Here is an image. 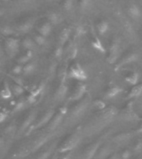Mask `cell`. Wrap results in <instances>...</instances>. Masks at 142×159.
Listing matches in <instances>:
<instances>
[{"instance_id": "cell-32", "label": "cell", "mask_w": 142, "mask_h": 159, "mask_svg": "<svg viewBox=\"0 0 142 159\" xmlns=\"http://www.w3.org/2000/svg\"><path fill=\"white\" fill-rule=\"evenodd\" d=\"M92 5V0H78V6L81 10H87Z\"/></svg>"}, {"instance_id": "cell-49", "label": "cell", "mask_w": 142, "mask_h": 159, "mask_svg": "<svg viewBox=\"0 0 142 159\" xmlns=\"http://www.w3.org/2000/svg\"><path fill=\"white\" fill-rule=\"evenodd\" d=\"M23 2H31V1H33V0H22Z\"/></svg>"}, {"instance_id": "cell-38", "label": "cell", "mask_w": 142, "mask_h": 159, "mask_svg": "<svg viewBox=\"0 0 142 159\" xmlns=\"http://www.w3.org/2000/svg\"><path fill=\"white\" fill-rule=\"evenodd\" d=\"M73 7V0H64L62 2V8L65 11H70Z\"/></svg>"}, {"instance_id": "cell-15", "label": "cell", "mask_w": 142, "mask_h": 159, "mask_svg": "<svg viewBox=\"0 0 142 159\" xmlns=\"http://www.w3.org/2000/svg\"><path fill=\"white\" fill-rule=\"evenodd\" d=\"M52 23L50 22H42V24L39 25V27L37 28V31H38V33L42 36H44L45 37H48L51 32H52Z\"/></svg>"}, {"instance_id": "cell-35", "label": "cell", "mask_w": 142, "mask_h": 159, "mask_svg": "<svg viewBox=\"0 0 142 159\" xmlns=\"http://www.w3.org/2000/svg\"><path fill=\"white\" fill-rule=\"evenodd\" d=\"M77 55V47L76 45H71L68 48V57L71 60L76 58Z\"/></svg>"}, {"instance_id": "cell-43", "label": "cell", "mask_w": 142, "mask_h": 159, "mask_svg": "<svg viewBox=\"0 0 142 159\" xmlns=\"http://www.w3.org/2000/svg\"><path fill=\"white\" fill-rule=\"evenodd\" d=\"M42 89H43V86H42V85H39L37 88H36V89L30 92V94H32V95H33V96L35 97H37L41 93H42Z\"/></svg>"}, {"instance_id": "cell-33", "label": "cell", "mask_w": 142, "mask_h": 159, "mask_svg": "<svg viewBox=\"0 0 142 159\" xmlns=\"http://www.w3.org/2000/svg\"><path fill=\"white\" fill-rule=\"evenodd\" d=\"M24 89L22 88V84H15L12 85V93L17 95V96H19L21 94H22L24 93Z\"/></svg>"}, {"instance_id": "cell-23", "label": "cell", "mask_w": 142, "mask_h": 159, "mask_svg": "<svg viewBox=\"0 0 142 159\" xmlns=\"http://www.w3.org/2000/svg\"><path fill=\"white\" fill-rule=\"evenodd\" d=\"M32 57H33V52L31 51V50H27V52L25 53L24 55H22L21 57L17 59V64L20 65H26L28 63L30 60L32 59Z\"/></svg>"}, {"instance_id": "cell-18", "label": "cell", "mask_w": 142, "mask_h": 159, "mask_svg": "<svg viewBox=\"0 0 142 159\" xmlns=\"http://www.w3.org/2000/svg\"><path fill=\"white\" fill-rule=\"evenodd\" d=\"M123 92V89H122L121 87L117 86V85H115V86L111 87L107 92H106V95L105 97L107 98V99H113L116 96H117L118 94H121Z\"/></svg>"}, {"instance_id": "cell-37", "label": "cell", "mask_w": 142, "mask_h": 159, "mask_svg": "<svg viewBox=\"0 0 142 159\" xmlns=\"http://www.w3.org/2000/svg\"><path fill=\"white\" fill-rule=\"evenodd\" d=\"M1 32H2V34L3 36H10V35H12L13 32H14V30L12 29V27H10V26H3V27L1 28Z\"/></svg>"}, {"instance_id": "cell-22", "label": "cell", "mask_w": 142, "mask_h": 159, "mask_svg": "<svg viewBox=\"0 0 142 159\" xmlns=\"http://www.w3.org/2000/svg\"><path fill=\"white\" fill-rule=\"evenodd\" d=\"M142 94V84H137L130 89V91L128 93L127 99H133L135 97H138Z\"/></svg>"}, {"instance_id": "cell-31", "label": "cell", "mask_w": 142, "mask_h": 159, "mask_svg": "<svg viewBox=\"0 0 142 159\" xmlns=\"http://www.w3.org/2000/svg\"><path fill=\"white\" fill-rule=\"evenodd\" d=\"M33 40H34V42H36V44H37L38 46H43V45L46 44V42H47L46 37H45L44 36H42V35L39 34V33L34 35Z\"/></svg>"}, {"instance_id": "cell-30", "label": "cell", "mask_w": 142, "mask_h": 159, "mask_svg": "<svg viewBox=\"0 0 142 159\" xmlns=\"http://www.w3.org/2000/svg\"><path fill=\"white\" fill-rule=\"evenodd\" d=\"M142 151V140L141 139H138L135 142L133 148H132V152L135 154L140 153Z\"/></svg>"}, {"instance_id": "cell-36", "label": "cell", "mask_w": 142, "mask_h": 159, "mask_svg": "<svg viewBox=\"0 0 142 159\" xmlns=\"http://www.w3.org/2000/svg\"><path fill=\"white\" fill-rule=\"evenodd\" d=\"M75 33H76V36L78 37H81L82 36H84L86 33H87V30L85 28L84 26H82V25H79L76 27V31H75Z\"/></svg>"}, {"instance_id": "cell-4", "label": "cell", "mask_w": 142, "mask_h": 159, "mask_svg": "<svg viewBox=\"0 0 142 159\" xmlns=\"http://www.w3.org/2000/svg\"><path fill=\"white\" fill-rule=\"evenodd\" d=\"M102 140H97L94 143L89 144L88 146L84 149V151L82 154V159H93L97 154L98 149L102 145Z\"/></svg>"}, {"instance_id": "cell-21", "label": "cell", "mask_w": 142, "mask_h": 159, "mask_svg": "<svg viewBox=\"0 0 142 159\" xmlns=\"http://www.w3.org/2000/svg\"><path fill=\"white\" fill-rule=\"evenodd\" d=\"M128 13L133 19L137 20L138 18L140 17L141 16V12L140 7L136 4H132L130 6L129 9H128Z\"/></svg>"}, {"instance_id": "cell-39", "label": "cell", "mask_w": 142, "mask_h": 159, "mask_svg": "<svg viewBox=\"0 0 142 159\" xmlns=\"http://www.w3.org/2000/svg\"><path fill=\"white\" fill-rule=\"evenodd\" d=\"M12 72L13 75H20L22 72H23V66L22 65L17 64L12 67Z\"/></svg>"}, {"instance_id": "cell-52", "label": "cell", "mask_w": 142, "mask_h": 159, "mask_svg": "<svg viewBox=\"0 0 142 159\" xmlns=\"http://www.w3.org/2000/svg\"><path fill=\"white\" fill-rule=\"evenodd\" d=\"M48 1H55V0H48Z\"/></svg>"}, {"instance_id": "cell-14", "label": "cell", "mask_w": 142, "mask_h": 159, "mask_svg": "<svg viewBox=\"0 0 142 159\" xmlns=\"http://www.w3.org/2000/svg\"><path fill=\"white\" fill-rule=\"evenodd\" d=\"M131 139V134L129 133H123V134H117L112 138V141L117 145H123L127 143Z\"/></svg>"}, {"instance_id": "cell-27", "label": "cell", "mask_w": 142, "mask_h": 159, "mask_svg": "<svg viewBox=\"0 0 142 159\" xmlns=\"http://www.w3.org/2000/svg\"><path fill=\"white\" fill-rule=\"evenodd\" d=\"M35 43H36V42H34V40H32V38H30V37H25L22 42V47H24L25 49H27V50H31V51H32V50L34 49Z\"/></svg>"}, {"instance_id": "cell-51", "label": "cell", "mask_w": 142, "mask_h": 159, "mask_svg": "<svg viewBox=\"0 0 142 159\" xmlns=\"http://www.w3.org/2000/svg\"><path fill=\"white\" fill-rule=\"evenodd\" d=\"M136 159H142V157H137Z\"/></svg>"}, {"instance_id": "cell-19", "label": "cell", "mask_w": 142, "mask_h": 159, "mask_svg": "<svg viewBox=\"0 0 142 159\" xmlns=\"http://www.w3.org/2000/svg\"><path fill=\"white\" fill-rule=\"evenodd\" d=\"M139 78L140 75L138 74V72L135 71L125 77V81L126 82L127 84H129L130 85L135 86L138 84V82H139Z\"/></svg>"}, {"instance_id": "cell-40", "label": "cell", "mask_w": 142, "mask_h": 159, "mask_svg": "<svg viewBox=\"0 0 142 159\" xmlns=\"http://www.w3.org/2000/svg\"><path fill=\"white\" fill-rule=\"evenodd\" d=\"M27 104V103H25L24 101H22V100H21V101H18L17 104L14 105V108H13V109H12V111L13 112L21 111L22 109H24L25 104Z\"/></svg>"}, {"instance_id": "cell-1", "label": "cell", "mask_w": 142, "mask_h": 159, "mask_svg": "<svg viewBox=\"0 0 142 159\" xmlns=\"http://www.w3.org/2000/svg\"><path fill=\"white\" fill-rule=\"evenodd\" d=\"M82 139V135L79 132H76L74 134H71L67 139H65L63 143L60 145L58 152L60 153H68L75 149L78 146Z\"/></svg>"}, {"instance_id": "cell-8", "label": "cell", "mask_w": 142, "mask_h": 159, "mask_svg": "<svg viewBox=\"0 0 142 159\" xmlns=\"http://www.w3.org/2000/svg\"><path fill=\"white\" fill-rule=\"evenodd\" d=\"M138 59H139V55L137 54V53H135V52L129 53V54H127L126 56H125L123 58L120 60V61L117 63L116 67H115V70H118L121 69V67H123L125 65L130 64V63L137 61Z\"/></svg>"}, {"instance_id": "cell-25", "label": "cell", "mask_w": 142, "mask_h": 159, "mask_svg": "<svg viewBox=\"0 0 142 159\" xmlns=\"http://www.w3.org/2000/svg\"><path fill=\"white\" fill-rule=\"evenodd\" d=\"M97 32L99 33L101 36H104L109 30V24L107 21H101V22L97 24Z\"/></svg>"}, {"instance_id": "cell-6", "label": "cell", "mask_w": 142, "mask_h": 159, "mask_svg": "<svg viewBox=\"0 0 142 159\" xmlns=\"http://www.w3.org/2000/svg\"><path fill=\"white\" fill-rule=\"evenodd\" d=\"M87 85L83 83H79L75 87L74 90L72 91L71 96L69 97V100L71 101H78L84 98L85 94L87 93Z\"/></svg>"}, {"instance_id": "cell-11", "label": "cell", "mask_w": 142, "mask_h": 159, "mask_svg": "<svg viewBox=\"0 0 142 159\" xmlns=\"http://www.w3.org/2000/svg\"><path fill=\"white\" fill-rule=\"evenodd\" d=\"M55 112L53 109H49L42 115L38 121L35 124V129H38L42 127L45 126L47 124H49L52 118L54 117Z\"/></svg>"}, {"instance_id": "cell-46", "label": "cell", "mask_w": 142, "mask_h": 159, "mask_svg": "<svg viewBox=\"0 0 142 159\" xmlns=\"http://www.w3.org/2000/svg\"><path fill=\"white\" fill-rule=\"evenodd\" d=\"M107 159H121V154L112 153L111 156L107 157Z\"/></svg>"}, {"instance_id": "cell-26", "label": "cell", "mask_w": 142, "mask_h": 159, "mask_svg": "<svg viewBox=\"0 0 142 159\" xmlns=\"http://www.w3.org/2000/svg\"><path fill=\"white\" fill-rule=\"evenodd\" d=\"M62 21V16L57 12H51L48 15V22L52 23V25H57L61 23Z\"/></svg>"}, {"instance_id": "cell-9", "label": "cell", "mask_w": 142, "mask_h": 159, "mask_svg": "<svg viewBox=\"0 0 142 159\" xmlns=\"http://www.w3.org/2000/svg\"><path fill=\"white\" fill-rule=\"evenodd\" d=\"M36 118H37V111H36V110H32V112H30L29 114H28V115L25 118L23 122H22V125H21V128H20L19 129L20 134L26 133L27 129L33 124V122L35 121Z\"/></svg>"}, {"instance_id": "cell-2", "label": "cell", "mask_w": 142, "mask_h": 159, "mask_svg": "<svg viewBox=\"0 0 142 159\" xmlns=\"http://www.w3.org/2000/svg\"><path fill=\"white\" fill-rule=\"evenodd\" d=\"M90 105V100L88 98H83L81 101L75 105L69 112V117L71 119H77L82 118Z\"/></svg>"}, {"instance_id": "cell-17", "label": "cell", "mask_w": 142, "mask_h": 159, "mask_svg": "<svg viewBox=\"0 0 142 159\" xmlns=\"http://www.w3.org/2000/svg\"><path fill=\"white\" fill-rule=\"evenodd\" d=\"M71 28L69 27H66L64 29L62 30L59 36V45L62 47H64L65 44L69 41V38L71 37Z\"/></svg>"}, {"instance_id": "cell-20", "label": "cell", "mask_w": 142, "mask_h": 159, "mask_svg": "<svg viewBox=\"0 0 142 159\" xmlns=\"http://www.w3.org/2000/svg\"><path fill=\"white\" fill-rule=\"evenodd\" d=\"M53 149H54V144L48 146L47 148H45L40 152L37 157V159H50L52 157V153L53 152Z\"/></svg>"}, {"instance_id": "cell-47", "label": "cell", "mask_w": 142, "mask_h": 159, "mask_svg": "<svg viewBox=\"0 0 142 159\" xmlns=\"http://www.w3.org/2000/svg\"><path fill=\"white\" fill-rule=\"evenodd\" d=\"M50 159H59V157H58L57 154H54V155H52V157Z\"/></svg>"}, {"instance_id": "cell-16", "label": "cell", "mask_w": 142, "mask_h": 159, "mask_svg": "<svg viewBox=\"0 0 142 159\" xmlns=\"http://www.w3.org/2000/svg\"><path fill=\"white\" fill-rule=\"evenodd\" d=\"M67 93V85L65 84L64 81H62L60 85L57 88L56 94H55V99L57 100H62L64 99Z\"/></svg>"}, {"instance_id": "cell-44", "label": "cell", "mask_w": 142, "mask_h": 159, "mask_svg": "<svg viewBox=\"0 0 142 159\" xmlns=\"http://www.w3.org/2000/svg\"><path fill=\"white\" fill-rule=\"evenodd\" d=\"M37 97H35L32 94H29L27 98V100H26V103L28 104H33L34 103H36L37 101Z\"/></svg>"}, {"instance_id": "cell-48", "label": "cell", "mask_w": 142, "mask_h": 159, "mask_svg": "<svg viewBox=\"0 0 142 159\" xmlns=\"http://www.w3.org/2000/svg\"><path fill=\"white\" fill-rule=\"evenodd\" d=\"M137 133H140V134H142V126L138 130H137Z\"/></svg>"}, {"instance_id": "cell-7", "label": "cell", "mask_w": 142, "mask_h": 159, "mask_svg": "<svg viewBox=\"0 0 142 159\" xmlns=\"http://www.w3.org/2000/svg\"><path fill=\"white\" fill-rule=\"evenodd\" d=\"M121 55V46L117 42H113L110 47V52L108 57H107V61L110 64H113L118 61Z\"/></svg>"}, {"instance_id": "cell-41", "label": "cell", "mask_w": 142, "mask_h": 159, "mask_svg": "<svg viewBox=\"0 0 142 159\" xmlns=\"http://www.w3.org/2000/svg\"><path fill=\"white\" fill-rule=\"evenodd\" d=\"M131 156L132 151H130V149H125L121 153V159H130Z\"/></svg>"}, {"instance_id": "cell-28", "label": "cell", "mask_w": 142, "mask_h": 159, "mask_svg": "<svg viewBox=\"0 0 142 159\" xmlns=\"http://www.w3.org/2000/svg\"><path fill=\"white\" fill-rule=\"evenodd\" d=\"M12 95V91L10 89V88L8 87L7 84H5L2 88V90H1V97L2 99H10Z\"/></svg>"}, {"instance_id": "cell-29", "label": "cell", "mask_w": 142, "mask_h": 159, "mask_svg": "<svg viewBox=\"0 0 142 159\" xmlns=\"http://www.w3.org/2000/svg\"><path fill=\"white\" fill-rule=\"evenodd\" d=\"M36 69V64L33 62H28L27 64L23 66V73L26 75H29L32 74Z\"/></svg>"}, {"instance_id": "cell-45", "label": "cell", "mask_w": 142, "mask_h": 159, "mask_svg": "<svg viewBox=\"0 0 142 159\" xmlns=\"http://www.w3.org/2000/svg\"><path fill=\"white\" fill-rule=\"evenodd\" d=\"M7 113L2 111L0 113V123H3V122L7 119Z\"/></svg>"}, {"instance_id": "cell-10", "label": "cell", "mask_w": 142, "mask_h": 159, "mask_svg": "<svg viewBox=\"0 0 142 159\" xmlns=\"http://www.w3.org/2000/svg\"><path fill=\"white\" fill-rule=\"evenodd\" d=\"M112 154V148L108 143H103L98 149L96 156L93 159H107Z\"/></svg>"}, {"instance_id": "cell-42", "label": "cell", "mask_w": 142, "mask_h": 159, "mask_svg": "<svg viewBox=\"0 0 142 159\" xmlns=\"http://www.w3.org/2000/svg\"><path fill=\"white\" fill-rule=\"evenodd\" d=\"M62 55H63V47L59 45L55 50V57L57 59H60L62 57Z\"/></svg>"}, {"instance_id": "cell-24", "label": "cell", "mask_w": 142, "mask_h": 159, "mask_svg": "<svg viewBox=\"0 0 142 159\" xmlns=\"http://www.w3.org/2000/svg\"><path fill=\"white\" fill-rule=\"evenodd\" d=\"M92 47H93L94 49L97 50V51H98V52H100L101 53H102V54H105L106 52H107V50H106L105 47L103 46V44H102V42H101V40H100L97 37H96L94 39L92 40Z\"/></svg>"}, {"instance_id": "cell-5", "label": "cell", "mask_w": 142, "mask_h": 159, "mask_svg": "<svg viewBox=\"0 0 142 159\" xmlns=\"http://www.w3.org/2000/svg\"><path fill=\"white\" fill-rule=\"evenodd\" d=\"M5 49L10 57H14L19 50V41L13 37H8L5 40Z\"/></svg>"}, {"instance_id": "cell-3", "label": "cell", "mask_w": 142, "mask_h": 159, "mask_svg": "<svg viewBox=\"0 0 142 159\" xmlns=\"http://www.w3.org/2000/svg\"><path fill=\"white\" fill-rule=\"evenodd\" d=\"M67 76L79 81H84L87 79V72L85 71L79 63H74L70 67L69 70L67 72Z\"/></svg>"}, {"instance_id": "cell-13", "label": "cell", "mask_w": 142, "mask_h": 159, "mask_svg": "<svg viewBox=\"0 0 142 159\" xmlns=\"http://www.w3.org/2000/svg\"><path fill=\"white\" fill-rule=\"evenodd\" d=\"M64 117V114H62L60 111L57 114H55L54 117L52 118V119L50 121L49 124H48V129L50 131H54L55 129H57V127L60 125V124L62 123Z\"/></svg>"}, {"instance_id": "cell-34", "label": "cell", "mask_w": 142, "mask_h": 159, "mask_svg": "<svg viewBox=\"0 0 142 159\" xmlns=\"http://www.w3.org/2000/svg\"><path fill=\"white\" fill-rule=\"evenodd\" d=\"M93 105L99 111H102V110L107 108V104H106L105 101H103L102 99H96V100H94L93 101Z\"/></svg>"}, {"instance_id": "cell-12", "label": "cell", "mask_w": 142, "mask_h": 159, "mask_svg": "<svg viewBox=\"0 0 142 159\" xmlns=\"http://www.w3.org/2000/svg\"><path fill=\"white\" fill-rule=\"evenodd\" d=\"M33 25H34V20L32 19V18H27V19L23 20L22 22H20L17 25V29L19 32L26 33V32H28L30 30L32 29Z\"/></svg>"}, {"instance_id": "cell-50", "label": "cell", "mask_w": 142, "mask_h": 159, "mask_svg": "<svg viewBox=\"0 0 142 159\" xmlns=\"http://www.w3.org/2000/svg\"><path fill=\"white\" fill-rule=\"evenodd\" d=\"M3 2H7V1H10V0H2Z\"/></svg>"}]
</instances>
